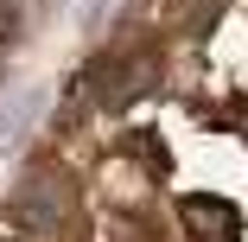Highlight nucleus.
Returning a JSON list of instances; mask_svg holds the SVG:
<instances>
[{
	"mask_svg": "<svg viewBox=\"0 0 248 242\" xmlns=\"http://www.w3.org/2000/svg\"><path fill=\"white\" fill-rule=\"evenodd\" d=\"M13 217L32 229V236H58L64 229V178L58 172H32L13 198Z\"/></svg>",
	"mask_w": 248,
	"mask_h": 242,
	"instance_id": "nucleus-1",
	"label": "nucleus"
},
{
	"mask_svg": "<svg viewBox=\"0 0 248 242\" xmlns=\"http://www.w3.org/2000/svg\"><path fill=\"white\" fill-rule=\"evenodd\" d=\"M178 223L191 242H242V217L229 198H210V191H191L178 198Z\"/></svg>",
	"mask_w": 248,
	"mask_h": 242,
	"instance_id": "nucleus-2",
	"label": "nucleus"
},
{
	"mask_svg": "<svg viewBox=\"0 0 248 242\" xmlns=\"http://www.w3.org/2000/svg\"><path fill=\"white\" fill-rule=\"evenodd\" d=\"M153 83H159V58H153V51H134V64H115V70H108L102 102H108V109H127L134 96H146Z\"/></svg>",
	"mask_w": 248,
	"mask_h": 242,
	"instance_id": "nucleus-3",
	"label": "nucleus"
},
{
	"mask_svg": "<svg viewBox=\"0 0 248 242\" xmlns=\"http://www.w3.org/2000/svg\"><path fill=\"white\" fill-rule=\"evenodd\" d=\"M229 128L248 140V96H235V102H229Z\"/></svg>",
	"mask_w": 248,
	"mask_h": 242,
	"instance_id": "nucleus-4",
	"label": "nucleus"
},
{
	"mask_svg": "<svg viewBox=\"0 0 248 242\" xmlns=\"http://www.w3.org/2000/svg\"><path fill=\"white\" fill-rule=\"evenodd\" d=\"M102 7H108V0H89V26H95V19H102Z\"/></svg>",
	"mask_w": 248,
	"mask_h": 242,
	"instance_id": "nucleus-5",
	"label": "nucleus"
}]
</instances>
